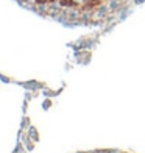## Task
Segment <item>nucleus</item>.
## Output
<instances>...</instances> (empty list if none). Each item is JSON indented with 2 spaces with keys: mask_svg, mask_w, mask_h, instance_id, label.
Masks as SVG:
<instances>
[{
  "mask_svg": "<svg viewBox=\"0 0 145 153\" xmlns=\"http://www.w3.org/2000/svg\"><path fill=\"white\" fill-rule=\"evenodd\" d=\"M92 2H98V0H92Z\"/></svg>",
  "mask_w": 145,
  "mask_h": 153,
  "instance_id": "2",
  "label": "nucleus"
},
{
  "mask_svg": "<svg viewBox=\"0 0 145 153\" xmlns=\"http://www.w3.org/2000/svg\"><path fill=\"white\" fill-rule=\"evenodd\" d=\"M87 2V0H70L72 5H84Z\"/></svg>",
  "mask_w": 145,
  "mask_h": 153,
  "instance_id": "1",
  "label": "nucleus"
}]
</instances>
